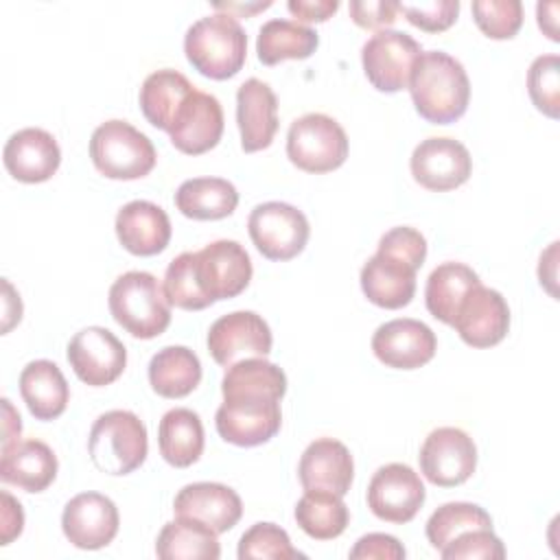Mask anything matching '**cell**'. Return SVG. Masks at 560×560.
<instances>
[{
	"mask_svg": "<svg viewBox=\"0 0 560 560\" xmlns=\"http://www.w3.org/2000/svg\"><path fill=\"white\" fill-rule=\"evenodd\" d=\"M470 529H492L490 514L477 503L451 501L440 505L427 521V540L433 549L442 551L451 540Z\"/></svg>",
	"mask_w": 560,
	"mask_h": 560,
	"instance_id": "37",
	"label": "cell"
},
{
	"mask_svg": "<svg viewBox=\"0 0 560 560\" xmlns=\"http://www.w3.org/2000/svg\"><path fill=\"white\" fill-rule=\"evenodd\" d=\"M470 9L479 31L490 39H510L523 24L521 0H475Z\"/></svg>",
	"mask_w": 560,
	"mask_h": 560,
	"instance_id": "41",
	"label": "cell"
},
{
	"mask_svg": "<svg viewBox=\"0 0 560 560\" xmlns=\"http://www.w3.org/2000/svg\"><path fill=\"white\" fill-rule=\"evenodd\" d=\"M398 13H402L413 26L427 33L446 31L459 13L457 0H431V2H398Z\"/></svg>",
	"mask_w": 560,
	"mask_h": 560,
	"instance_id": "43",
	"label": "cell"
},
{
	"mask_svg": "<svg viewBox=\"0 0 560 560\" xmlns=\"http://www.w3.org/2000/svg\"><path fill=\"white\" fill-rule=\"evenodd\" d=\"M155 553L162 560H217L221 547L212 527L190 516H175L160 529Z\"/></svg>",
	"mask_w": 560,
	"mask_h": 560,
	"instance_id": "30",
	"label": "cell"
},
{
	"mask_svg": "<svg viewBox=\"0 0 560 560\" xmlns=\"http://www.w3.org/2000/svg\"><path fill=\"white\" fill-rule=\"evenodd\" d=\"M420 470L433 486L453 488L468 481L477 468V446L457 427L433 429L420 446Z\"/></svg>",
	"mask_w": 560,
	"mask_h": 560,
	"instance_id": "9",
	"label": "cell"
},
{
	"mask_svg": "<svg viewBox=\"0 0 560 560\" xmlns=\"http://www.w3.org/2000/svg\"><path fill=\"white\" fill-rule=\"evenodd\" d=\"M90 158L109 179H140L155 166L153 142L127 120H107L90 138Z\"/></svg>",
	"mask_w": 560,
	"mask_h": 560,
	"instance_id": "5",
	"label": "cell"
},
{
	"mask_svg": "<svg viewBox=\"0 0 560 560\" xmlns=\"http://www.w3.org/2000/svg\"><path fill=\"white\" fill-rule=\"evenodd\" d=\"M109 313L136 339H153L171 324L164 284L149 271H127L109 287Z\"/></svg>",
	"mask_w": 560,
	"mask_h": 560,
	"instance_id": "3",
	"label": "cell"
},
{
	"mask_svg": "<svg viewBox=\"0 0 560 560\" xmlns=\"http://www.w3.org/2000/svg\"><path fill=\"white\" fill-rule=\"evenodd\" d=\"M418 269L394 254L378 252L361 269V289L365 298L381 308H402L416 293Z\"/></svg>",
	"mask_w": 560,
	"mask_h": 560,
	"instance_id": "25",
	"label": "cell"
},
{
	"mask_svg": "<svg viewBox=\"0 0 560 560\" xmlns=\"http://www.w3.org/2000/svg\"><path fill=\"white\" fill-rule=\"evenodd\" d=\"M120 516L116 503L101 492L72 497L61 514L63 536L79 549H103L118 534Z\"/></svg>",
	"mask_w": 560,
	"mask_h": 560,
	"instance_id": "16",
	"label": "cell"
},
{
	"mask_svg": "<svg viewBox=\"0 0 560 560\" xmlns=\"http://www.w3.org/2000/svg\"><path fill=\"white\" fill-rule=\"evenodd\" d=\"M527 92L538 112L549 118L560 116V59L540 55L527 70Z\"/></svg>",
	"mask_w": 560,
	"mask_h": 560,
	"instance_id": "40",
	"label": "cell"
},
{
	"mask_svg": "<svg viewBox=\"0 0 560 560\" xmlns=\"http://www.w3.org/2000/svg\"><path fill=\"white\" fill-rule=\"evenodd\" d=\"M20 394L37 420H55L68 407L70 387L57 363L35 359L20 374Z\"/></svg>",
	"mask_w": 560,
	"mask_h": 560,
	"instance_id": "27",
	"label": "cell"
},
{
	"mask_svg": "<svg viewBox=\"0 0 560 560\" xmlns=\"http://www.w3.org/2000/svg\"><path fill=\"white\" fill-rule=\"evenodd\" d=\"M409 166L420 186L444 192L462 186L470 177L472 158L455 138H427L413 149Z\"/></svg>",
	"mask_w": 560,
	"mask_h": 560,
	"instance_id": "17",
	"label": "cell"
},
{
	"mask_svg": "<svg viewBox=\"0 0 560 560\" xmlns=\"http://www.w3.org/2000/svg\"><path fill=\"white\" fill-rule=\"evenodd\" d=\"M236 125L245 153L262 151L273 142L278 131V98L265 81L252 77L238 85Z\"/></svg>",
	"mask_w": 560,
	"mask_h": 560,
	"instance_id": "21",
	"label": "cell"
},
{
	"mask_svg": "<svg viewBox=\"0 0 560 560\" xmlns=\"http://www.w3.org/2000/svg\"><path fill=\"white\" fill-rule=\"evenodd\" d=\"M287 9L302 22H326L337 9V0H289Z\"/></svg>",
	"mask_w": 560,
	"mask_h": 560,
	"instance_id": "48",
	"label": "cell"
},
{
	"mask_svg": "<svg viewBox=\"0 0 560 560\" xmlns=\"http://www.w3.org/2000/svg\"><path fill=\"white\" fill-rule=\"evenodd\" d=\"M177 210L195 221H217L230 217L238 206V192L223 177H192L175 192Z\"/></svg>",
	"mask_w": 560,
	"mask_h": 560,
	"instance_id": "29",
	"label": "cell"
},
{
	"mask_svg": "<svg viewBox=\"0 0 560 560\" xmlns=\"http://www.w3.org/2000/svg\"><path fill=\"white\" fill-rule=\"evenodd\" d=\"M247 232L265 258L291 260L306 247L311 228L304 212L295 206L284 201H265L249 212Z\"/></svg>",
	"mask_w": 560,
	"mask_h": 560,
	"instance_id": "8",
	"label": "cell"
},
{
	"mask_svg": "<svg viewBox=\"0 0 560 560\" xmlns=\"http://www.w3.org/2000/svg\"><path fill=\"white\" fill-rule=\"evenodd\" d=\"M4 284V326H2V332H9V328L20 322L22 317V302H20V295H15L13 287L9 284V280L2 282Z\"/></svg>",
	"mask_w": 560,
	"mask_h": 560,
	"instance_id": "51",
	"label": "cell"
},
{
	"mask_svg": "<svg viewBox=\"0 0 560 560\" xmlns=\"http://www.w3.org/2000/svg\"><path fill=\"white\" fill-rule=\"evenodd\" d=\"M195 254V276L201 293L214 304L243 293L252 280V260L236 241H212Z\"/></svg>",
	"mask_w": 560,
	"mask_h": 560,
	"instance_id": "11",
	"label": "cell"
},
{
	"mask_svg": "<svg viewBox=\"0 0 560 560\" xmlns=\"http://www.w3.org/2000/svg\"><path fill=\"white\" fill-rule=\"evenodd\" d=\"M422 55L420 44L402 33L376 31L361 48V63L368 81L381 92H398L409 85L411 68Z\"/></svg>",
	"mask_w": 560,
	"mask_h": 560,
	"instance_id": "10",
	"label": "cell"
},
{
	"mask_svg": "<svg viewBox=\"0 0 560 560\" xmlns=\"http://www.w3.org/2000/svg\"><path fill=\"white\" fill-rule=\"evenodd\" d=\"M212 7L219 11V13H228V15H254L258 11H265L271 7V2H252V4H243V2H212Z\"/></svg>",
	"mask_w": 560,
	"mask_h": 560,
	"instance_id": "52",
	"label": "cell"
},
{
	"mask_svg": "<svg viewBox=\"0 0 560 560\" xmlns=\"http://www.w3.org/2000/svg\"><path fill=\"white\" fill-rule=\"evenodd\" d=\"M0 545H9L24 529V510L7 490L0 492Z\"/></svg>",
	"mask_w": 560,
	"mask_h": 560,
	"instance_id": "47",
	"label": "cell"
},
{
	"mask_svg": "<svg viewBox=\"0 0 560 560\" xmlns=\"http://www.w3.org/2000/svg\"><path fill=\"white\" fill-rule=\"evenodd\" d=\"M271 343L269 324L254 311L221 315L208 330V352L223 368L243 359H265L271 352Z\"/></svg>",
	"mask_w": 560,
	"mask_h": 560,
	"instance_id": "12",
	"label": "cell"
},
{
	"mask_svg": "<svg viewBox=\"0 0 560 560\" xmlns=\"http://www.w3.org/2000/svg\"><path fill=\"white\" fill-rule=\"evenodd\" d=\"M378 252L405 258L416 269H420L424 258H427V241H424V236L416 228L398 225V228H392L389 232H385L381 236Z\"/></svg>",
	"mask_w": 560,
	"mask_h": 560,
	"instance_id": "44",
	"label": "cell"
},
{
	"mask_svg": "<svg viewBox=\"0 0 560 560\" xmlns=\"http://www.w3.org/2000/svg\"><path fill=\"white\" fill-rule=\"evenodd\" d=\"M217 433L236 446H258L269 442L282 424L280 398L265 394L223 396L214 416Z\"/></svg>",
	"mask_w": 560,
	"mask_h": 560,
	"instance_id": "7",
	"label": "cell"
},
{
	"mask_svg": "<svg viewBox=\"0 0 560 560\" xmlns=\"http://www.w3.org/2000/svg\"><path fill=\"white\" fill-rule=\"evenodd\" d=\"M556 13H558V2H538L536 4V15H538V26L545 31V35L551 42H558V26H556Z\"/></svg>",
	"mask_w": 560,
	"mask_h": 560,
	"instance_id": "50",
	"label": "cell"
},
{
	"mask_svg": "<svg viewBox=\"0 0 560 560\" xmlns=\"http://www.w3.org/2000/svg\"><path fill=\"white\" fill-rule=\"evenodd\" d=\"M68 363L85 385L105 387L125 372L127 350L112 330L88 326L70 339Z\"/></svg>",
	"mask_w": 560,
	"mask_h": 560,
	"instance_id": "13",
	"label": "cell"
},
{
	"mask_svg": "<svg viewBox=\"0 0 560 560\" xmlns=\"http://www.w3.org/2000/svg\"><path fill=\"white\" fill-rule=\"evenodd\" d=\"M2 162L13 179L39 184L57 173L61 164V149L46 129L26 127L7 140Z\"/></svg>",
	"mask_w": 560,
	"mask_h": 560,
	"instance_id": "19",
	"label": "cell"
},
{
	"mask_svg": "<svg viewBox=\"0 0 560 560\" xmlns=\"http://www.w3.org/2000/svg\"><path fill=\"white\" fill-rule=\"evenodd\" d=\"M295 521L306 536L315 540H332L346 532L350 512L339 494L306 490L295 503Z\"/></svg>",
	"mask_w": 560,
	"mask_h": 560,
	"instance_id": "35",
	"label": "cell"
},
{
	"mask_svg": "<svg viewBox=\"0 0 560 560\" xmlns=\"http://www.w3.org/2000/svg\"><path fill=\"white\" fill-rule=\"evenodd\" d=\"M435 332L420 319L398 317L381 324L372 335V352L394 370H416L435 354Z\"/></svg>",
	"mask_w": 560,
	"mask_h": 560,
	"instance_id": "15",
	"label": "cell"
},
{
	"mask_svg": "<svg viewBox=\"0 0 560 560\" xmlns=\"http://www.w3.org/2000/svg\"><path fill=\"white\" fill-rule=\"evenodd\" d=\"M192 92L195 85L182 72L171 68L155 70L140 88V109L155 129L171 131L182 105Z\"/></svg>",
	"mask_w": 560,
	"mask_h": 560,
	"instance_id": "28",
	"label": "cell"
},
{
	"mask_svg": "<svg viewBox=\"0 0 560 560\" xmlns=\"http://www.w3.org/2000/svg\"><path fill=\"white\" fill-rule=\"evenodd\" d=\"M479 276L464 262H442L438 265L424 287V302L429 313L440 319L442 324L453 326L457 308L466 293L479 284Z\"/></svg>",
	"mask_w": 560,
	"mask_h": 560,
	"instance_id": "33",
	"label": "cell"
},
{
	"mask_svg": "<svg viewBox=\"0 0 560 560\" xmlns=\"http://www.w3.org/2000/svg\"><path fill=\"white\" fill-rule=\"evenodd\" d=\"M175 516H190L208 527H212L217 534L230 532L243 516V503L241 497L223 483L214 481H197L184 486L173 501Z\"/></svg>",
	"mask_w": 560,
	"mask_h": 560,
	"instance_id": "23",
	"label": "cell"
},
{
	"mask_svg": "<svg viewBox=\"0 0 560 560\" xmlns=\"http://www.w3.org/2000/svg\"><path fill=\"white\" fill-rule=\"evenodd\" d=\"M440 556L444 560H501L505 558V549L492 529H470L451 540Z\"/></svg>",
	"mask_w": 560,
	"mask_h": 560,
	"instance_id": "42",
	"label": "cell"
},
{
	"mask_svg": "<svg viewBox=\"0 0 560 560\" xmlns=\"http://www.w3.org/2000/svg\"><path fill=\"white\" fill-rule=\"evenodd\" d=\"M164 293L171 306L184 311H201L210 306V300L201 293L197 276H195V254L182 252L175 256L164 273Z\"/></svg>",
	"mask_w": 560,
	"mask_h": 560,
	"instance_id": "38",
	"label": "cell"
},
{
	"mask_svg": "<svg viewBox=\"0 0 560 560\" xmlns=\"http://www.w3.org/2000/svg\"><path fill=\"white\" fill-rule=\"evenodd\" d=\"M405 547L398 542V538L389 534H365L361 536L354 547L350 549L352 560H402L405 558Z\"/></svg>",
	"mask_w": 560,
	"mask_h": 560,
	"instance_id": "46",
	"label": "cell"
},
{
	"mask_svg": "<svg viewBox=\"0 0 560 560\" xmlns=\"http://www.w3.org/2000/svg\"><path fill=\"white\" fill-rule=\"evenodd\" d=\"M236 556L241 560H252V558L295 560V558H304V553L298 551L291 545L289 534L280 525H276V523H254L241 536Z\"/></svg>",
	"mask_w": 560,
	"mask_h": 560,
	"instance_id": "39",
	"label": "cell"
},
{
	"mask_svg": "<svg viewBox=\"0 0 560 560\" xmlns=\"http://www.w3.org/2000/svg\"><path fill=\"white\" fill-rule=\"evenodd\" d=\"M116 236L133 256H155L171 241L168 214L153 201L133 199L116 214Z\"/></svg>",
	"mask_w": 560,
	"mask_h": 560,
	"instance_id": "24",
	"label": "cell"
},
{
	"mask_svg": "<svg viewBox=\"0 0 560 560\" xmlns=\"http://www.w3.org/2000/svg\"><path fill=\"white\" fill-rule=\"evenodd\" d=\"M424 486L418 472L407 464L381 466L368 486V508L387 523H409L424 503Z\"/></svg>",
	"mask_w": 560,
	"mask_h": 560,
	"instance_id": "14",
	"label": "cell"
},
{
	"mask_svg": "<svg viewBox=\"0 0 560 560\" xmlns=\"http://www.w3.org/2000/svg\"><path fill=\"white\" fill-rule=\"evenodd\" d=\"M287 392V374L282 368L267 359H243L230 368H225L223 381H221V394H265L280 398Z\"/></svg>",
	"mask_w": 560,
	"mask_h": 560,
	"instance_id": "36",
	"label": "cell"
},
{
	"mask_svg": "<svg viewBox=\"0 0 560 560\" xmlns=\"http://www.w3.org/2000/svg\"><path fill=\"white\" fill-rule=\"evenodd\" d=\"M201 381L199 357L186 346H166L149 361V383L162 398H184Z\"/></svg>",
	"mask_w": 560,
	"mask_h": 560,
	"instance_id": "32",
	"label": "cell"
},
{
	"mask_svg": "<svg viewBox=\"0 0 560 560\" xmlns=\"http://www.w3.org/2000/svg\"><path fill=\"white\" fill-rule=\"evenodd\" d=\"M57 455L42 440H24L2 451L0 479L26 492L46 490L57 477Z\"/></svg>",
	"mask_w": 560,
	"mask_h": 560,
	"instance_id": "26",
	"label": "cell"
},
{
	"mask_svg": "<svg viewBox=\"0 0 560 560\" xmlns=\"http://www.w3.org/2000/svg\"><path fill=\"white\" fill-rule=\"evenodd\" d=\"M407 88L416 112L433 125L455 122L468 109V74L464 66L444 50L422 52L411 68Z\"/></svg>",
	"mask_w": 560,
	"mask_h": 560,
	"instance_id": "1",
	"label": "cell"
},
{
	"mask_svg": "<svg viewBox=\"0 0 560 560\" xmlns=\"http://www.w3.org/2000/svg\"><path fill=\"white\" fill-rule=\"evenodd\" d=\"M453 326L472 348L497 346L510 330V306L499 291L479 282L462 300Z\"/></svg>",
	"mask_w": 560,
	"mask_h": 560,
	"instance_id": "18",
	"label": "cell"
},
{
	"mask_svg": "<svg viewBox=\"0 0 560 560\" xmlns=\"http://www.w3.org/2000/svg\"><path fill=\"white\" fill-rule=\"evenodd\" d=\"M160 455L175 468L192 466L203 453L201 418L186 407L168 409L158 427Z\"/></svg>",
	"mask_w": 560,
	"mask_h": 560,
	"instance_id": "31",
	"label": "cell"
},
{
	"mask_svg": "<svg viewBox=\"0 0 560 560\" xmlns=\"http://www.w3.org/2000/svg\"><path fill=\"white\" fill-rule=\"evenodd\" d=\"M348 11L357 26L383 31L396 22L398 2H394V0H352L348 4Z\"/></svg>",
	"mask_w": 560,
	"mask_h": 560,
	"instance_id": "45",
	"label": "cell"
},
{
	"mask_svg": "<svg viewBox=\"0 0 560 560\" xmlns=\"http://www.w3.org/2000/svg\"><path fill=\"white\" fill-rule=\"evenodd\" d=\"M298 477L304 490H326L343 497L354 477V462L343 442L319 438L304 448Z\"/></svg>",
	"mask_w": 560,
	"mask_h": 560,
	"instance_id": "22",
	"label": "cell"
},
{
	"mask_svg": "<svg viewBox=\"0 0 560 560\" xmlns=\"http://www.w3.org/2000/svg\"><path fill=\"white\" fill-rule=\"evenodd\" d=\"M171 142L186 155L214 149L223 136V109L217 96L195 90L182 105L171 131Z\"/></svg>",
	"mask_w": 560,
	"mask_h": 560,
	"instance_id": "20",
	"label": "cell"
},
{
	"mask_svg": "<svg viewBox=\"0 0 560 560\" xmlns=\"http://www.w3.org/2000/svg\"><path fill=\"white\" fill-rule=\"evenodd\" d=\"M2 409H4V422H2V451L15 446L22 435V420L15 407L11 405L9 398H2Z\"/></svg>",
	"mask_w": 560,
	"mask_h": 560,
	"instance_id": "49",
	"label": "cell"
},
{
	"mask_svg": "<svg viewBox=\"0 0 560 560\" xmlns=\"http://www.w3.org/2000/svg\"><path fill=\"white\" fill-rule=\"evenodd\" d=\"M287 158L306 173H330L348 158V136L335 118L304 114L289 127Z\"/></svg>",
	"mask_w": 560,
	"mask_h": 560,
	"instance_id": "6",
	"label": "cell"
},
{
	"mask_svg": "<svg viewBox=\"0 0 560 560\" xmlns=\"http://www.w3.org/2000/svg\"><path fill=\"white\" fill-rule=\"evenodd\" d=\"M149 440L144 422L127 409L101 413L88 438L92 464L105 475H129L147 459Z\"/></svg>",
	"mask_w": 560,
	"mask_h": 560,
	"instance_id": "4",
	"label": "cell"
},
{
	"mask_svg": "<svg viewBox=\"0 0 560 560\" xmlns=\"http://www.w3.org/2000/svg\"><path fill=\"white\" fill-rule=\"evenodd\" d=\"M184 52L199 74L223 81L243 68L247 35L234 15L212 13L188 26Z\"/></svg>",
	"mask_w": 560,
	"mask_h": 560,
	"instance_id": "2",
	"label": "cell"
},
{
	"mask_svg": "<svg viewBox=\"0 0 560 560\" xmlns=\"http://www.w3.org/2000/svg\"><path fill=\"white\" fill-rule=\"evenodd\" d=\"M319 46V35L300 22L267 20L256 37V52L265 66H276L284 59H306Z\"/></svg>",
	"mask_w": 560,
	"mask_h": 560,
	"instance_id": "34",
	"label": "cell"
}]
</instances>
